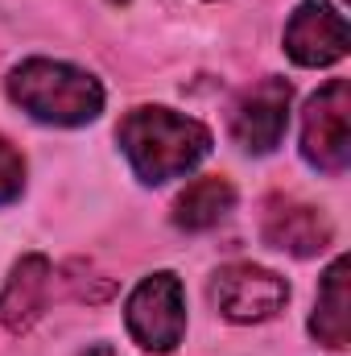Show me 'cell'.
Returning <instances> with one entry per match:
<instances>
[{"instance_id": "obj_13", "label": "cell", "mask_w": 351, "mask_h": 356, "mask_svg": "<svg viewBox=\"0 0 351 356\" xmlns=\"http://www.w3.org/2000/svg\"><path fill=\"white\" fill-rule=\"evenodd\" d=\"M79 356H116V353H112L108 344H95V348H83V353H79Z\"/></svg>"}, {"instance_id": "obj_1", "label": "cell", "mask_w": 351, "mask_h": 356, "mask_svg": "<svg viewBox=\"0 0 351 356\" xmlns=\"http://www.w3.org/2000/svg\"><path fill=\"white\" fill-rule=\"evenodd\" d=\"M120 149L128 158V166L137 170L141 182H170L194 170L207 154H211V133L207 124L178 116L170 108H132L120 129Z\"/></svg>"}, {"instance_id": "obj_14", "label": "cell", "mask_w": 351, "mask_h": 356, "mask_svg": "<svg viewBox=\"0 0 351 356\" xmlns=\"http://www.w3.org/2000/svg\"><path fill=\"white\" fill-rule=\"evenodd\" d=\"M112 4H124V0H112Z\"/></svg>"}, {"instance_id": "obj_3", "label": "cell", "mask_w": 351, "mask_h": 356, "mask_svg": "<svg viewBox=\"0 0 351 356\" xmlns=\"http://www.w3.org/2000/svg\"><path fill=\"white\" fill-rule=\"evenodd\" d=\"M302 158L323 175H343L351 162V88L348 79H331L310 95L302 112Z\"/></svg>"}, {"instance_id": "obj_10", "label": "cell", "mask_w": 351, "mask_h": 356, "mask_svg": "<svg viewBox=\"0 0 351 356\" xmlns=\"http://www.w3.org/2000/svg\"><path fill=\"white\" fill-rule=\"evenodd\" d=\"M236 203V186L223 175H207L194 178L182 195L174 199V224L186 232H203V228H215Z\"/></svg>"}, {"instance_id": "obj_2", "label": "cell", "mask_w": 351, "mask_h": 356, "mask_svg": "<svg viewBox=\"0 0 351 356\" xmlns=\"http://www.w3.org/2000/svg\"><path fill=\"white\" fill-rule=\"evenodd\" d=\"M8 99L21 104L42 124H87L103 112V88L99 79L54 58H25L21 67L8 71Z\"/></svg>"}, {"instance_id": "obj_9", "label": "cell", "mask_w": 351, "mask_h": 356, "mask_svg": "<svg viewBox=\"0 0 351 356\" xmlns=\"http://www.w3.org/2000/svg\"><path fill=\"white\" fill-rule=\"evenodd\" d=\"M50 277L54 273L42 253H29L12 266L4 290H0V327L4 332L21 336L37 323V315L46 311V298H50Z\"/></svg>"}, {"instance_id": "obj_8", "label": "cell", "mask_w": 351, "mask_h": 356, "mask_svg": "<svg viewBox=\"0 0 351 356\" xmlns=\"http://www.w3.org/2000/svg\"><path fill=\"white\" fill-rule=\"evenodd\" d=\"M261 236L268 249H281L289 257H314V253H323L331 245V220L310 203L273 199L268 211H264Z\"/></svg>"}, {"instance_id": "obj_4", "label": "cell", "mask_w": 351, "mask_h": 356, "mask_svg": "<svg viewBox=\"0 0 351 356\" xmlns=\"http://www.w3.org/2000/svg\"><path fill=\"white\" fill-rule=\"evenodd\" d=\"M128 336L145 353H174L186 332V294L174 273H153L145 277L124 307Z\"/></svg>"}, {"instance_id": "obj_7", "label": "cell", "mask_w": 351, "mask_h": 356, "mask_svg": "<svg viewBox=\"0 0 351 356\" xmlns=\"http://www.w3.org/2000/svg\"><path fill=\"white\" fill-rule=\"evenodd\" d=\"M289 99L293 88L285 79H261L252 91L240 95L232 112V137L244 154H273L289 124Z\"/></svg>"}, {"instance_id": "obj_5", "label": "cell", "mask_w": 351, "mask_h": 356, "mask_svg": "<svg viewBox=\"0 0 351 356\" xmlns=\"http://www.w3.org/2000/svg\"><path fill=\"white\" fill-rule=\"evenodd\" d=\"M211 298L232 323H264L285 307L289 286L273 269H261L252 261H236V266H223L215 273Z\"/></svg>"}, {"instance_id": "obj_12", "label": "cell", "mask_w": 351, "mask_h": 356, "mask_svg": "<svg viewBox=\"0 0 351 356\" xmlns=\"http://www.w3.org/2000/svg\"><path fill=\"white\" fill-rule=\"evenodd\" d=\"M25 191V158L0 137V203H12Z\"/></svg>"}, {"instance_id": "obj_6", "label": "cell", "mask_w": 351, "mask_h": 356, "mask_svg": "<svg viewBox=\"0 0 351 356\" xmlns=\"http://www.w3.org/2000/svg\"><path fill=\"white\" fill-rule=\"evenodd\" d=\"M351 33L348 21L335 4L327 0H306L285 25V54L298 67H331L348 54Z\"/></svg>"}, {"instance_id": "obj_11", "label": "cell", "mask_w": 351, "mask_h": 356, "mask_svg": "<svg viewBox=\"0 0 351 356\" xmlns=\"http://www.w3.org/2000/svg\"><path fill=\"white\" fill-rule=\"evenodd\" d=\"M348 257H339L335 266L327 269L323 290H318V307L310 319V332L331 344V348H348L351 340V311H348Z\"/></svg>"}]
</instances>
